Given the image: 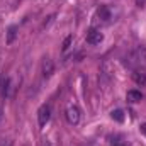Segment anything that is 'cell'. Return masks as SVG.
<instances>
[{"mask_svg": "<svg viewBox=\"0 0 146 146\" xmlns=\"http://www.w3.org/2000/svg\"><path fill=\"white\" fill-rule=\"evenodd\" d=\"M51 119V107L48 104H42L39 109H37V122L41 127H44Z\"/></svg>", "mask_w": 146, "mask_h": 146, "instance_id": "cell-1", "label": "cell"}, {"mask_svg": "<svg viewBox=\"0 0 146 146\" xmlns=\"http://www.w3.org/2000/svg\"><path fill=\"white\" fill-rule=\"evenodd\" d=\"M65 117H66L68 124L76 126V124L80 122V109H78L76 106H70V107L66 109V112H65Z\"/></svg>", "mask_w": 146, "mask_h": 146, "instance_id": "cell-2", "label": "cell"}, {"mask_svg": "<svg viewBox=\"0 0 146 146\" xmlns=\"http://www.w3.org/2000/svg\"><path fill=\"white\" fill-rule=\"evenodd\" d=\"M87 42L88 44H92V46H95V44H100L102 41H104V34L99 31V29H88V33H87Z\"/></svg>", "mask_w": 146, "mask_h": 146, "instance_id": "cell-3", "label": "cell"}, {"mask_svg": "<svg viewBox=\"0 0 146 146\" xmlns=\"http://www.w3.org/2000/svg\"><path fill=\"white\" fill-rule=\"evenodd\" d=\"M53 73H54V65H53V60L46 56V58L42 60V75H44V78H49Z\"/></svg>", "mask_w": 146, "mask_h": 146, "instance_id": "cell-4", "label": "cell"}, {"mask_svg": "<svg viewBox=\"0 0 146 146\" xmlns=\"http://www.w3.org/2000/svg\"><path fill=\"white\" fill-rule=\"evenodd\" d=\"M97 17L102 21V22H109L110 21V9L107 7V5H100L99 9H97Z\"/></svg>", "mask_w": 146, "mask_h": 146, "instance_id": "cell-5", "label": "cell"}, {"mask_svg": "<svg viewBox=\"0 0 146 146\" xmlns=\"http://www.w3.org/2000/svg\"><path fill=\"white\" fill-rule=\"evenodd\" d=\"M17 31H19V27H17L15 24H12V26L7 27V36H5V42H7V44H12V42L17 39V34H19Z\"/></svg>", "mask_w": 146, "mask_h": 146, "instance_id": "cell-6", "label": "cell"}, {"mask_svg": "<svg viewBox=\"0 0 146 146\" xmlns=\"http://www.w3.org/2000/svg\"><path fill=\"white\" fill-rule=\"evenodd\" d=\"M126 99H127L129 104H138V102L143 100V94H141L139 90H129V92L126 94Z\"/></svg>", "mask_w": 146, "mask_h": 146, "instance_id": "cell-7", "label": "cell"}, {"mask_svg": "<svg viewBox=\"0 0 146 146\" xmlns=\"http://www.w3.org/2000/svg\"><path fill=\"white\" fill-rule=\"evenodd\" d=\"M9 88H10V78L5 76V78H2V83H0V92L3 97H9Z\"/></svg>", "mask_w": 146, "mask_h": 146, "instance_id": "cell-8", "label": "cell"}, {"mask_svg": "<svg viewBox=\"0 0 146 146\" xmlns=\"http://www.w3.org/2000/svg\"><path fill=\"white\" fill-rule=\"evenodd\" d=\"M110 117H112L115 122H124V110L122 109H114L110 112Z\"/></svg>", "mask_w": 146, "mask_h": 146, "instance_id": "cell-9", "label": "cell"}, {"mask_svg": "<svg viewBox=\"0 0 146 146\" xmlns=\"http://www.w3.org/2000/svg\"><path fill=\"white\" fill-rule=\"evenodd\" d=\"M133 80H134L138 85H143V87H146V73L134 72V73H133Z\"/></svg>", "mask_w": 146, "mask_h": 146, "instance_id": "cell-10", "label": "cell"}, {"mask_svg": "<svg viewBox=\"0 0 146 146\" xmlns=\"http://www.w3.org/2000/svg\"><path fill=\"white\" fill-rule=\"evenodd\" d=\"M72 39H73L72 36H66V37H65L63 46H61V51H63V53H66V51H68V48H70V44H72Z\"/></svg>", "mask_w": 146, "mask_h": 146, "instance_id": "cell-11", "label": "cell"}, {"mask_svg": "<svg viewBox=\"0 0 146 146\" xmlns=\"http://www.w3.org/2000/svg\"><path fill=\"white\" fill-rule=\"evenodd\" d=\"M112 146H126V143H124L121 138H114V139H112Z\"/></svg>", "mask_w": 146, "mask_h": 146, "instance_id": "cell-12", "label": "cell"}, {"mask_svg": "<svg viewBox=\"0 0 146 146\" xmlns=\"http://www.w3.org/2000/svg\"><path fill=\"white\" fill-rule=\"evenodd\" d=\"M139 133H141V134H145V136H146V122H143V124L139 126Z\"/></svg>", "mask_w": 146, "mask_h": 146, "instance_id": "cell-13", "label": "cell"}, {"mask_svg": "<svg viewBox=\"0 0 146 146\" xmlns=\"http://www.w3.org/2000/svg\"><path fill=\"white\" fill-rule=\"evenodd\" d=\"M136 3H138L139 7H143V5H145V3H146V0H136Z\"/></svg>", "mask_w": 146, "mask_h": 146, "instance_id": "cell-14", "label": "cell"}, {"mask_svg": "<svg viewBox=\"0 0 146 146\" xmlns=\"http://www.w3.org/2000/svg\"><path fill=\"white\" fill-rule=\"evenodd\" d=\"M41 146H51V143H49V141H46V139H44V141H42V143H41Z\"/></svg>", "mask_w": 146, "mask_h": 146, "instance_id": "cell-15", "label": "cell"}]
</instances>
